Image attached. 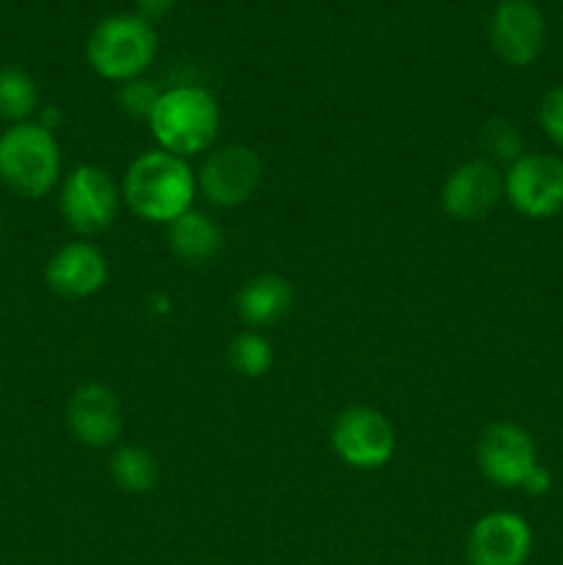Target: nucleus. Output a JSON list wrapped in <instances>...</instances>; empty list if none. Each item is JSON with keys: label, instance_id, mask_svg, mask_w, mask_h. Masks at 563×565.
I'll return each mask as SVG.
<instances>
[{"label": "nucleus", "instance_id": "aec40b11", "mask_svg": "<svg viewBox=\"0 0 563 565\" xmlns=\"http://www.w3.org/2000/svg\"><path fill=\"white\" fill-rule=\"evenodd\" d=\"M480 149L486 152L484 160L489 163H497V160H506V163H513L524 154L522 136H519L517 125H511L508 119H491L480 127L478 136Z\"/></svg>", "mask_w": 563, "mask_h": 565}, {"label": "nucleus", "instance_id": "0eeeda50", "mask_svg": "<svg viewBox=\"0 0 563 565\" xmlns=\"http://www.w3.org/2000/svg\"><path fill=\"white\" fill-rule=\"evenodd\" d=\"M196 185L215 207H241L263 185V160L246 143L210 149L196 174Z\"/></svg>", "mask_w": 563, "mask_h": 565}, {"label": "nucleus", "instance_id": "423d86ee", "mask_svg": "<svg viewBox=\"0 0 563 565\" xmlns=\"http://www.w3.org/2000/svg\"><path fill=\"white\" fill-rule=\"evenodd\" d=\"M331 447L342 463L373 472V469L386 467L395 456V428L379 408L351 406L334 419Z\"/></svg>", "mask_w": 563, "mask_h": 565}, {"label": "nucleus", "instance_id": "393cba45", "mask_svg": "<svg viewBox=\"0 0 563 565\" xmlns=\"http://www.w3.org/2000/svg\"><path fill=\"white\" fill-rule=\"evenodd\" d=\"M0 235H3V215H0Z\"/></svg>", "mask_w": 563, "mask_h": 565}, {"label": "nucleus", "instance_id": "20e7f679", "mask_svg": "<svg viewBox=\"0 0 563 565\" xmlns=\"http://www.w3.org/2000/svg\"><path fill=\"white\" fill-rule=\"evenodd\" d=\"M158 55V33L138 14H114L97 22L88 36L86 58L103 81L127 83L144 77Z\"/></svg>", "mask_w": 563, "mask_h": 565}, {"label": "nucleus", "instance_id": "ddd939ff", "mask_svg": "<svg viewBox=\"0 0 563 565\" xmlns=\"http://www.w3.org/2000/svg\"><path fill=\"white\" fill-rule=\"evenodd\" d=\"M544 17L530 0H502L491 14L489 39L495 53L511 66H528L544 47Z\"/></svg>", "mask_w": 563, "mask_h": 565}, {"label": "nucleus", "instance_id": "f3484780", "mask_svg": "<svg viewBox=\"0 0 563 565\" xmlns=\"http://www.w3.org/2000/svg\"><path fill=\"white\" fill-rule=\"evenodd\" d=\"M39 88L36 81L20 66H3L0 70V119L9 125L33 121L39 114Z\"/></svg>", "mask_w": 563, "mask_h": 565}, {"label": "nucleus", "instance_id": "6e6552de", "mask_svg": "<svg viewBox=\"0 0 563 565\" xmlns=\"http://www.w3.org/2000/svg\"><path fill=\"white\" fill-rule=\"evenodd\" d=\"M506 196L528 218L563 213V160L544 152H524L506 171Z\"/></svg>", "mask_w": 563, "mask_h": 565}, {"label": "nucleus", "instance_id": "39448f33", "mask_svg": "<svg viewBox=\"0 0 563 565\" xmlns=\"http://www.w3.org/2000/svg\"><path fill=\"white\" fill-rule=\"evenodd\" d=\"M61 215L81 237H97L114 226L121 207V188L99 166H77L61 182Z\"/></svg>", "mask_w": 563, "mask_h": 565}, {"label": "nucleus", "instance_id": "7ed1b4c3", "mask_svg": "<svg viewBox=\"0 0 563 565\" xmlns=\"http://www.w3.org/2000/svg\"><path fill=\"white\" fill-rule=\"evenodd\" d=\"M61 147L55 132L33 121L0 132V182L14 196L42 199L61 182Z\"/></svg>", "mask_w": 563, "mask_h": 565}, {"label": "nucleus", "instance_id": "f03ea898", "mask_svg": "<svg viewBox=\"0 0 563 565\" xmlns=\"http://www.w3.org/2000/svg\"><path fill=\"white\" fill-rule=\"evenodd\" d=\"M147 125L158 149L185 160L196 158L213 149L221 132L219 99L204 86L182 83L160 94Z\"/></svg>", "mask_w": 563, "mask_h": 565}, {"label": "nucleus", "instance_id": "5701e85b", "mask_svg": "<svg viewBox=\"0 0 563 565\" xmlns=\"http://www.w3.org/2000/svg\"><path fill=\"white\" fill-rule=\"evenodd\" d=\"M522 489L528 491V494H535V497L546 494V491L552 489V475L546 472V469L539 463V467H535L533 472L528 475V480L522 483Z\"/></svg>", "mask_w": 563, "mask_h": 565}, {"label": "nucleus", "instance_id": "a211bd4d", "mask_svg": "<svg viewBox=\"0 0 563 565\" xmlns=\"http://www.w3.org/2000/svg\"><path fill=\"white\" fill-rule=\"evenodd\" d=\"M110 478L127 494H147L158 486L160 469L152 452L136 445H125L110 456Z\"/></svg>", "mask_w": 563, "mask_h": 565}, {"label": "nucleus", "instance_id": "6ab92c4d", "mask_svg": "<svg viewBox=\"0 0 563 565\" xmlns=\"http://www.w3.org/2000/svg\"><path fill=\"white\" fill-rule=\"evenodd\" d=\"M226 362L243 379H263L274 367V348L259 331H243L226 348Z\"/></svg>", "mask_w": 563, "mask_h": 565}, {"label": "nucleus", "instance_id": "f8f14e48", "mask_svg": "<svg viewBox=\"0 0 563 565\" xmlns=\"http://www.w3.org/2000/svg\"><path fill=\"white\" fill-rule=\"evenodd\" d=\"M530 552H533V533L519 513H486L469 530V565H524L530 561Z\"/></svg>", "mask_w": 563, "mask_h": 565}, {"label": "nucleus", "instance_id": "b1692460", "mask_svg": "<svg viewBox=\"0 0 563 565\" xmlns=\"http://www.w3.org/2000/svg\"><path fill=\"white\" fill-rule=\"evenodd\" d=\"M174 0H138V17H144L147 22L158 20V17L169 14Z\"/></svg>", "mask_w": 563, "mask_h": 565}, {"label": "nucleus", "instance_id": "9d476101", "mask_svg": "<svg viewBox=\"0 0 563 565\" xmlns=\"http://www.w3.org/2000/svg\"><path fill=\"white\" fill-rule=\"evenodd\" d=\"M502 196H506V174H500V169L484 158L467 160L453 169L442 185V207L461 224L484 221Z\"/></svg>", "mask_w": 563, "mask_h": 565}, {"label": "nucleus", "instance_id": "1a4fd4ad", "mask_svg": "<svg viewBox=\"0 0 563 565\" xmlns=\"http://www.w3.org/2000/svg\"><path fill=\"white\" fill-rule=\"evenodd\" d=\"M475 458L484 478L500 489H522L528 475L539 467L533 439L522 425L513 423L489 425L480 434Z\"/></svg>", "mask_w": 563, "mask_h": 565}, {"label": "nucleus", "instance_id": "2eb2a0df", "mask_svg": "<svg viewBox=\"0 0 563 565\" xmlns=\"http://www.w3.org/2000/svg\"><path fill=\"white\" fill-rule=\"evenodd\" d=\"M235 309L241 320L252 329H268L293 309V287L285 276L263 274L248 279L235 298Z\"/></svg>", "mask_w": 563, "mask_h": 565}, {"label": "nucleus", "instance_id": "412c9836", "mask_svg": "<svg viewBox=\"0 0 563 565\" xmlns=\"http://www.w3.org/2000/svg\"><path fill=\"white\" fill-rule=\"evenodd\" d=\"M160 94L155 88V83L144 81V77H136V81H127L119 86V94H116V103H119V110L125 116L136 121H149L155 105H158Z\"/></svg>", "mask_w": 563, "mask_h": 565}, {"label": "nucleus", "instance_id": "f257e3e1", "mask_svg": "<svg viewBox=\"0 0 563 565\" xmlns=\"http://www.w3.org/2000/svg\"><path fill=\"white\" fill-rule=\"evenodd\" d=\"M196 174L185 158L149 149L141 152L125 171L121 180V202L147 224L169 226L188 210H193L196 199Z\"/></svg>", "mask_w": 563, "mask_h": 565}, {"label": "nucleus", "instance_id": "dca6fc26", "mask_svg": "<svg viewBox=\"0 0 563 565\" xmlns=\"http://www.w3.org/2000/svg\"><path fill=\"white\" fill-rule=\"evenodd\" d=\"M169 248L185 265H208L224 248V230L202 210H188L166 226Z\"/></svg>", "mask_w": 563, "mask_h": 565}, {"label": "nucleus", "instance_id": "4be33fe9", "mask_svg": "<svg viewBox=\"0 0 563 565\" xmlns=\"http://www.w3.org/2000/svg\"><path fill=\"white\" fill-rule=\"evenodd\" d=\"M539 121L541 130H544L557 147H563V86L552 88V92L541 99Z\"/></svg>", "mask_w": 563, "mask_h": 565}, {"label": "nucleus", "instance_id": "4468645a", "mask_svg": "<svg viewBox=\"0 0 563 565\" xmlns=\"http://www.w3.org/2000/svg\"><path fill=\"white\" fill-rule=\"evenodd\" d=\"M44 281L66 301L97 296L108 281V259L94 243L72 241L61 246L44 268Z\"/></svg>", "mask_w": 563, "mask_h": 565}, {"label": "nucleus", "instance_id": "9b49d317", "mask_svg": "<svg viewBox=\"0 0 563 565\" xmlns=\"http://www.w3.org/2000/svg\"><path fill=\"white\" fill-rule=\"evenodd\" d=\"M66 425L81 445L103 450L119 441L125 430V408L110 386L88 381L72 392L66 403Z\"/></svg>", "mask_w": 563, "mask_h": 565}]
</instances>
